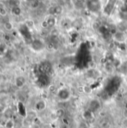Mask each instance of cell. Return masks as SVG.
Segmentation results:
<instances>
[{
	"label": "cell",
	"instance_id": "6da1fadb",
	"mask_svg": "<svg viewBox=\"0 0 127 128\" xmlns=\"http://www.w3.org/2000/svg\"><path fill=\"white\" fill-rule=\"evenodd\" d=\"M122 84V80L119 76H114L111 77L108 81L106 82L105 87H104V92L109 95L112 96L115 94L121 88Z\"/></svg>",
	"mask_w": 127,
	"mask_h": 128
},
{
	"label": "cell",
	"instance_id": "7a4b0ae2",
	"mask_svg": "<svg viewBox=\"0 0 127 128\" xmlns=\"http://www.w3.org/2000/svg\"><path fill=\"white\" fill-rule=\"evenodd\" d=\"M86 8L92 14H98L103 10L101 0H86Z\"/></svg>",
	"mask_w": 127,
	"mask_h": 128
},
{
	"label": "cell",
	"instance_id": "3957f363",
	"mask_svg": "<svg viewBox=\"0 0 127 128\" xmlns=\"http://www.w3.org/2000/svg\"><path fill=\"white\" fill-rule=\"evenodd\" d=\"M37 71L39 74L50 75L52 71V64L49 61H43L38 64Z\"/></svg>",
	"mask_w": 127,
	"mask_h": 128
},
{
	"label": "cell",
	"instance_id": "277c9868",
	"mask_svg": "<svg viewBox=\"0 0 127 128\" xmlns=\"http://www.w3.org/2000/svg\"><path fill=\"white\" fill-rule=\"evenodd\" d=\"M51 78L47 74H39L37 78V84L41 88H46L49 86Z\"/></svg>",
	"mask_w": 127,
	"mask_h": 128
},
{
	"label": "cell",
	"instance_id": "5b68a950",
	"mask_svg": "<svg viewBox=\"0 0 127 128\" xmlns=\"http://www.w3.org/2000/svg\"><path fill=\"white\" fill-rule=\"evenodd\" d=\"M57 96L61 101H67L70 98L71 94L67 88H61L58 91Z\"/></svg>",
	"mask_w": 127,
	"mask_h": 128
},
{
	"label": "cell",
	"instance_id": "8992f818",
	"mask_svg": "<svg viewBox=\"0 0 127 128\" xmlns=\"http://www.w3.org/2000/svg\"><path fill=\"white\" fill-rule=\"evenodd\" d=\"M117 1L118 0H108L106 4L104 6L103 10V13L107 15V16H110L115 8V5H116V3H117Z\"/></svg>",
	"mask_w": 127,
	"mask_h": 128
},
{
	"label": "cell",
	"instance_id": "52a82bcc",
	"mask_svg": "<svg viewBox=\"0 0 127 128\" xmlns=\"http://www.w3.org/2000/svg\"><path fill=\"white\" fill-rule=\"evenodd\" d=\"M31 47L33 50H34L36 52H39V51H41L44 49L45 45L41 40L34 39L31 43Z\"/></svg>",
	"mask_w": 127,
	"mask_h": 128
},
{
	"label": "cell",
	"instance_id": "ba28073f",
	"mask_svg": "<svg viewBox=\"0 0 127 128\" xmlns=\"http://www.w3.org/2000/svg\"><path fill=\"white\" fill-rule=\"evenodd\" d=\"M101 107V104L100 101L97 99H93L90 101L89 105H88V109L90 111H91L92 112H97Z\"/></svg>",
	"mask_w": 127,
	"mask_h": 128
},
{
	"label": "cell",
	"instance_id": "9c48e42d",
	"mask_svg": "<svg viewBox=\"0 0 127 128\" xmlns=\"http://www.w3.org/2000/svg\"><path fill=\"white\" fill-rule=\"evenodd\" d=\"M19 32L26 40H31V41L33 40H31V35L29 31H28V27L25 24L20 27Z\"/></svg>",
	"mask_w": 127,
	"mask_h": 128
},
{
	"label": "cell",
	"instance_id": "30bf717a",
	"mask_svg": "<svg viewBox=\"0 0 127 128\" xmlns=\"http://www.w3.org/2000/svg\"><path fill=\"white\" fill-rule=\"evenodd\" d=\"M63 12V7L61 5H55L52 6L49 9V13L52 16L55 15H60Z\"/></svg>",
	"mask_w": 127,
	"mask_h": 128
},
{
	"label": "cell",
	"instance_id": "8fae6325",
	"mask_svg": "<svg viewBox=\"0 0 127 128\" xmlns=\"http://www.w3.org/2000/svg\"><path fill=\"white\" fill-rule=\"evenodd\" d=\"M74 6L78 10H82L86 8V0H73Z\"/></svg>",
	"mask_w": 127,
	"mask_h": 128
},
{
	"label": "cell",
	"instance_id": "7c38bea8",
	"mask_svg": "<svg viewBox=\"0 0 127 128\" xmlns=\"http://www.w3.org/2000/svg\"><path fill=\"white\" fill-rule=\"evenodd\" d=\"M46 20L47 22L48 28H53L56 25V22H57V20H56L55 16H52V15H50Z\"/></svg>",
	"mask_w": 127,
	"mask_h": 128
},
{
	"label": "cell",
	"instance_id": "4fadbf2b",
	"mask_svg": "<svg viewBox=\"0 0 127 128\" xmlns=\"http://www.w3.org/2000/svg\"><path fill=\"white\" fill-rule=\"evenodd\" d=\"M115 40L118 41V42H123L125 40V34L124 33V32L121 31H117V32L113 35Z\"/></svg>",
	"mask_w": 127,
	"mask_h": 128
},
{
	"label": "cell",
	"instance_id": "5bb4252c",
	"mask_svg": "<svg viewBox=\"0 0 127 128\" xmlns=\"http://www.w3.org/2000/svg\"><path fill=\"white\" fill-rule=\"evenodd\" d=\"M25 79L23 76H19L15 79V85L18 88H22L25 85Z\"/></svg>",
	"mask_w": 127,
	"mask_h": 128
},
{
	"label": "cell",
	"instance_id": "9a60e30c",
	"mask_svg": "<svg viewBox=\"0 0 127 128\" xmlns=\"http://www.w3.org/2000/svg\"><path fill=\"white\" fill-rule=\"evenodd\" d=\"M46 104L43 100H40L36 103L35 108L37 111H43L46 109Z\"/></svg>",
	"mask_w": 127,
	"mask_h": 128
},
{
	"label": "cell",
	"instance_id": "2e32d148",
	"mask_svg": "<svg viewBox=\"0 0 127 128\" xmlns=\"http://www.w3.org/2000/svg\"><path fill=\"white\" fill-rule=\"evenodd\" d=\"M55 115L57 118H63L64 116H65V110L62 108H58L55 112Z\"/></svg>",
	"mask_w": 127,
	"mask_h": 128
},
{
	"label": "cell",
	"instance_id": "e0dca14e",
	"mask_svg": "<svg viewBox=\"0 0 127 128\" xmlns=\"http://www.w3.org/2000/svg\"><path fill=\"white\" fill-rule=\"evenodd\" d=\"M93 114L94 112H92L91 111H90L89 110H87L86 111L84 112L83 113V117H84V119L85 121H89L90 119L92 118L93 117Z\"/></svg>",
	"mask_w": 127,
	"mask_h": 128
},
{
	"label": "cell",
	"instance_id": "ac0fdd59",
	"mask_svg": "<svg viewBox=\"0 0 127 128\" xmlns=\"http://www.w3.org/2000/svg\"><path fill=\"white\" fill-rule=\"evenodd\" d=\"M11 12L15 16H19L22 13V10H21V8L17 5V6H14L11 8Z\"/></svg>",
	"mask_w": 127,
	"mask_h": 128
},
{
	"label": "cell",
	"instance_id": "d6986e66",
	"mask_svg": "<svg viewBox=\"0 0 127 128\" xmlns=\"http://www.w3.org/2000/svg\"><path fill=\"white\" fill-rule=\"evenodd\" d=\"M91 126L88 125V122L87 121H83V122H80L79 124H78V127L77 128H90Z\"/></svg>",
	"mask_w": 127,
	"mask_h": 128
},
{
	"label": "cell",
	"instance_id": "ffe728a7",
	"mask_svg": "<svg viewBox=\"0 0 127 128\" xmlns=\"http://www.w3.org/2000/svg\"><path fill=\"white\" fill-rule=\"evenodd\" d=\"M4 126H5L6 128H13V127H14V122H13V121L12 119L8 118V120L6 122Z\"/></svg>",
	"mask_w": 127,
	"mask_h": 128
},
{
	"label": "cell",
	"instance_id": "44dd1931",
	"mask_svg": "<svg viewBox=\"0 0 127 128\" xmlns=\"http://www.w3.org/2000/svg\"><path fill=\"white\" fill-rule=\"evenodd\" d=\"M112 125L111 123L109 121H103L101 124H100V128H111Z\"/></svg>",
	"mask_w": 127,
	"mask_h": 128
},
{
	"label": "cell",
	"instance_id": "7402d4cb",
	"mask_svg": "<svg viewBox=\"0 0 127 128\" xmlns=\"http://www.w3.org/2000/svg\"><path fill=\"white\" fill-rule=\"evenodd\" d=\"M4 28L7 31H10L13 29V24L10 22H6L4 23Z\"/></svg>",
	"mask_w": 127,
	"mask_h": 128
},
{
	"label": "cell",
	"instance_id": "603a6c76",
	"mask_svg": "<svg viewBox=\"0 0 127 128\" xmlns=\"http://www.w3.org/2000/svg\"><path fill=\"white\" fill-rule=\"evenodd\" d=\"M0 15L1 16H6L7 15V10L4 7L2 4H0Z\"/></svg>",
	"mask_w": 127,
	"mask_h": 128
},
{
	"label": "cell",
	"instance_id": "cb8c5ba5",
	"mask_svg": "<svg viewBox=\"0 0 127 128\" xmlns=\"http://www.w3.org/2000/svg\"><path fill=\"white\" fill-rule=\"evenodd\" d=\"M61 121H62V123H63L64 125H69V124H70V120H69V118H68L67 117L64 116V117L61 118Z\"/></svg>",
	"mask_w": 127,
	"mask_h": 128
},
{
	"label": "cell",
	"instance_id": "d4e9b609",
	"mask_svg": "<svg viewBox=\"0 0 127 128\" xmlns=\"http://www.w3.org/2000/svg\"><path fill=\"white\" fill-rule=\"evenodd\" d=\"M5 51V46L3 44H0V56L3 55Z\"/></svg>",
	"mask_w": 127,
	"mask_h": 128
},
{
	"label": "cell",
	"instance_id": "484cf974",
	"mask_svg": "<svg viewBox=\"0 0 127 128\" xmlns=\"http://www.w3.org/2000/svg\"><path fill=\"white\" fill-rule=\"evenodd\" d=\"M90 128H100V127H97V126H91Z\"/></svg>",
	"mask_w": 127,
	"mask_h": 128
},
{
	"label": "cell",
	"instance_id": "4316f807",
	"mask_svg": "<svg viewBox=\"0 0 127 128\" xmlns=\"http://www.w3.org/2000/svg\"><path fill=\"white\" fill-rule=\"evenodd\" d=\"M124 4L127 6V0H124Z\"/></svg>",
	"mask_w": 127,
	"mask_h": 128
}]
</instances>
